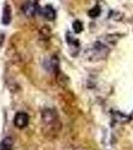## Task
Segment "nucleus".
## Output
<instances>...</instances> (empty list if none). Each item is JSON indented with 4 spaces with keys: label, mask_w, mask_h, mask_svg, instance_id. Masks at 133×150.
Segmentation results:
<instances>
[{
    "label": "nucleus",
    "mask_w": 133,
    "mask_h": 150,
    "mask_svg": "<svg viewBox=\"0 0 133 150\" xmlns=\"http://www.w3.org/2000/svg\"><path fill=\"white\" fill-rule=\"evenodd\" d=\"M66 37H67V43H68L69 46L73 47V48H77L79 46V42H78V39H75L71 34H66Z\"/></svg>",
    "instance_id": "0eeeda50"
},
{
    "label": "nucleus",
    "mask_w": 133,
    "mask_h": 150,
    "mask_svg": "<svg viewBox=\"0 0 133 150\" xmlns=\"http://www.w3.org/2000/svg\"><path fill=\"white\" fill-rule=\"evenodd\" d=\"M72 28H73L74 32L75 33H80L82 30H83V25H82L81 21L79 20H75L72 24Z\"/></svg>",
    "instance_id": "1a4fd4ad"
},
{
    "label": "nucleus",
    "mask_w": 133,
    "mask_h": 150,
    "mask_svg": "<svg viewBox=\"0 0 133 150\" xmlns=\"http://www.w3.org/2000/svg\"><path fill=\"white\" fill-rule=\"evenodd\" d=\"M100 12H101V9L99 8L98 5H96L88 11V15L90 16L91 18H96L100 15Z\"/></svg>",
    "instance_id": "6e6552de"
},
{
    "label": "nucleus",
    "mask_w": 133,
    "mask_h": 150,
    "mask_svg": "<svg viewBox=\"0 0 133 150\" xmlns=\"http://www.w3.org/2000/svg\"><path fill=\"white\" fill-rule=\"evenodd\" d=\"M11 8L8 4H5L3 8V14H2V23L4 25H8L11 22Z\"/></svg>",
    "instance_id": "39448f33"
},
{
    "label": "nucleus",
    "mask_w": 133,
    "mask_h": 150,
    "mask_svg": "<svg viewBox=\"0 0 133 150\" xmlns=\"http://www.w3.org/2000/svg\"><path fill=\"white\" fill-rule=\"evenodd\" d=\"M109 52V47L105 44L104 42L97 41L92 45V47L89 48L86 51L87 56H92V59H95L96 57L98 59H101L103 57H106Z\"/></svg>",
    "instance_id": "f257e3e1"
},
{
    "label": "nucleus",
    "mask_w": 133,
    "mask_h": 150,
    "mask_svg": "<svg viewBox=\"0 0 133 150\" xmlns=\"http://www.w3.org/2000/svg\"><path fill=\"white\" fill-rule=\"evenodd\" d=\"M21 10L26 17H33L36 13V4L32 1H25L21 6Z\"/></svg>",
    "instance_id": "7ed1b4c3"
},
{
    "label": "nucleus",
    "mask_w": 133,
    "mask_h": 150,
    "mask_svg": "<svg viewBox=\"0 0 133 150\" xmlns=\"http://www.w3.org/2000/svg\"><path fill=\"white\" fill-rule=\"evenodd\" d=\"M41 14H42L43 17L49 21L54 20L55 17H56V12H55L54 8L51 5H46L43 7L41 9Z\"/></svg>",
    "instance_id": "20e7f679"
},
{
    "label": "nucleus",
    "mask_w": 133,
    "mask_h": 150,
    "mask_svg": "<svg viewBox=\"0 0 133 150\" xmlns=\"http://www.w3.org/2000/svg\"><path fill=\"white\" fill-rule=\"evenodd\" d=\"M13 140L10 137H6L5 139L2 140L0 143V150H12L13 149Z\"/></svg>",
    "instance_id": "423d86ee"
},
{
    "label": "nucleus",
    "mask_w": 133,
    "mask_h": 150,
    "mask_svg": "<svg viewBox=\"0 0 133 150\" xmlns=\"http://www.w3.org/2000/svg\"><path fill=\"white\" fill-rule=\"evenodd\" d=\"M14 125L19 129L25 128L29 123V116L25 112H17L14 116Z\"/></svg>",
    "instance_id": "f03ea898"
}]
</instances>
